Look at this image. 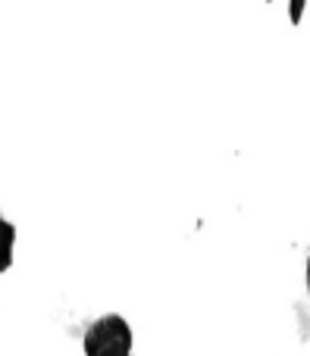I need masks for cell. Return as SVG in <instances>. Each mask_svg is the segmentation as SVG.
<instances>
[{
	"label": "cell",
	"mask_w": 310,
	"mask_h": 356,
	"mask_svg": "<svg viewBox=\"0 0 310 356\" xmlns=\"http://www.w3.org/2000/svg\"><path fill=\"white\" fill-rule=\"evenodd\" d=\"M85 356H132V328L123 316L110 313L88 325L82 338Z\"/></svg>",
	"instance_id": "1"
},
{
	"label": "cell",
	"mask_w": 310,
	"mask_h": 356,
	"mask_svg": "<svg viewBox=\"0 0 310 356\" xmlns=\"http://www.w3.org/2000/svg\"><path fill=\"white\" fill-rule=\"evenodd\" d=\"M307 291H310V257H307Z\"/></svg>",
	"instance_id": "2"
},
{
	"label": "cell",
	"mask_w": 310,
	"mask_h": 356,
	"mask_svg": "<svg viewBox=\"0 0 310 356\" xmlns=\"http://www.w3.org/2000/svg\"><path fill=\"white\" fill-rule=\"evenodd\" d=\"M0 222H3V216H0Z\"/></svg>",
	"instance_id": "3"
}]
</instances>
